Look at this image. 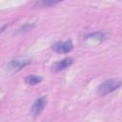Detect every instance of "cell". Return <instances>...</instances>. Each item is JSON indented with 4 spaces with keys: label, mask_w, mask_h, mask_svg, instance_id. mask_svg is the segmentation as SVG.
I'll return each instance as SVG.
<instances>
[{
    "label": "cell",
    "mask_w": 122,
    "mask_h": 122,
    "mask_svg": "<svg viewBox=\"0 0 122 122\" xmlns=\"http://www.w3.org/2000/svg\"><path fill=\"white\" fill-rule=\"evenodd\" d=\"M57 3H58V2H54V1H43V2H41L40 4H41V5H43V6L48 7V6H51V5L57 4Z\"/></svg>",
    "instance_id": "8"
},
{
    "label": "cell",
    "mask_w": 122,
    "mask_h": 122,
    "mask_svg": "<svg viewBox=\"0 0 122 122\" xmlns=\"http://www.w3.org/2000/svg\"><path fill=\"white\" fill-rule=\"evenodd\" d=\"M87 39H92V40L100 41V40H103L104 39V34L101 33V32H95V33H92V34L89 35L87 37Z\"/></svg>",
    "instance_id": "7"
},
{
    "label": "cell",
    "mask_w": 122,
    "mask_h": 122,
    "mask_svg": "<svg viewBox=\"0 0 122 122\" xmlns=\"http://www.w3.org/2000/svg\"><path fill=\"white\" fill-rule=\"evenodd\" d=\"M30 63V60L27 57H17L9 62V64L7 65V70L11 72L18 71L24 67H26L27 65H29Z\"/></svg>",
    "instance_id": "2"
},
{
    "label": "cell",
    "mask_w": 122,
    "mask_h": 122,
    "mask_svg": "<svg viewBox=\"0 0 122 122\" xmlns=\"http://www.w3.org/2000/svg\"><path fill=\"white\" fill-rule=\"evenodd\" d=\"M46 104H47V98L45 96H41L38 99H36L31 107V110H30L31 114L33 116H38L44 110Z\"/></svg>",
    "instance_id": "4"
},
{
    "label": "cell",
    "mask_w": 122,
    "mask_h": 122,
    "mask_svg": "<svg viewBox=\"0 0 122 122\" xmlns=\"http://www.w3.org/2000/svg\"><path fill=\"white\" fill-rule=\"evenodd\" d=\"M73 49V44L71 40L63 41V42H56L52 45V50L58 53H66L70 52Z\"/></svg>",
    "instance_id": "3"
},
{
    "label": "cell",
    "mask_w": 122,
    "mask_h": 122,
    "mask_svg": "<svg viewBox=\"0 0 122 122\" xmlns=\"http://www.w3.org/2000/svg\"><path fill=\"white\" fill-rule=\"evenodd\" d=\"M120 85H121V81L119 79L117 78L109 79L99 85V87L97 88V92L101 95H106L116 91L120 87Z\"/></svg>",
    "instance_id": "1"
},
{
    "label": "cell",
    "mask_w": 122,
    "mask_h": 122,
    "mask_svg": "<svg viewBox=\"0 0 122 122\" xmlns=\"http://www.w3.org/2000/svg\"><path fill=\"white\" fill-rule=\"evenodd\" d=\"M73 62V59L71 57H66L60 61H58L57 63L54 64L53 66V71H61L65 69H67L68 67H70Z\"/></svg>",
    "instance_id": "5"
},
{
    "label": "cell",
    "mask_w": 122,
    "mask_h": 122,
    "mask_svg": "<svg viewBox=\"0 0 122 122\" xmlns=\"http://www.w3.org/2000/svg\"><path fill=\"white\" fill-rule=\"evenodd\" d=\"M42 81V77L36 74H30L25 78V82L29 85H36Z\"/></svg>",
    "instance_id": "6"
}]
</instances>
